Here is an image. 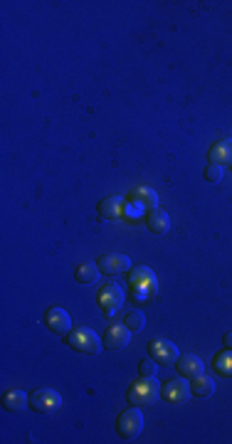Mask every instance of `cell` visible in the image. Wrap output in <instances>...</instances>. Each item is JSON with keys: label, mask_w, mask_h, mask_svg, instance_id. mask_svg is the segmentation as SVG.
<instances>
[{"label": "cell", "mask_w": 232, "mask_h": 444, "mask_svg": "<svg viewBox=\"0 0 232 444\" xmlns=\"http://www.w3.org/2000/svg\"><path fill=\"white\" fill-rule=\"evenodd\" d=\"M163 392V388L158 385L156 378H141L136 383H131L129 392H126V400L134 405V408H151L154 403H158V395Z\"/></svg>", "instance_id": "obj_1"}, {"label": "cell", "mask_w": 232, "mask_h": 444, "mask_svg": "<svg viewBox=\"0 0 232 444\" xmlns=\"http://www.w3.org/2000/svg\"><path fill=\"white\" fill-rule=\"evenodd\" d=\"M67 346L79 350V353L99 355L101 348H104V341H101L92 328H87V326H77V328H72V331L67 333Z\"/></svg>", "instance_id": "obj_2"}, {"label": "cell", "mask_w": 232, "mask_h": 444, "mask_svg": "<svg viewBox=\"0 0 232 444\" xmlns=\"http://www.w3.org/2000/svg\"><path fill=\"white\" fill-rule=\"evenodd\" d=\"M116 432H119L121 439H136L138 434L143 432V414H141V408H129L126 412L119 414V420H116Z\"/></svg>", "instance_id": "obj_3"}, {"label": "cell", "mask_w": 232, "mask_h": 444, "mask_svg": "<svg viewBox=\"0 0 232 444\" xmlns=\"http://www.w3.org/2000/svg\"><path fill=\"white\" fill-rule=\"evenodd\" d=\"M30 408L35 412H42V414H52L62 408V395L52 388H40L30 395Z\"/></svg>", "instance_id": "obj_4"}, {"label": "cell", "mask_w": 232, "mask_h": 444, "mask_svg": "<svg viewBox=\"0 0 232 444\" xmlns=\"http://www.w3.org/2000/svg\"><path fill=\"white\" fill-rule=\"evenodd\" d=\"M163 400H168L171 405H183V403H188L191 400V395H193V390H191V383L180 375V378H173V380H168L166 385H163Z\"/></svg>", "instance_id": "obj_5"}, {"label": "cell", "mask_w": 232, "mask_h": 444, "mask_svg": "<svg viewBox=\"0 0 232 444\" xmlns=\"http://www.w3.org/2000/svg\"><path fill=\"white\" fill-rule=\"evenodd\" d=\"M129 284L138 296H149L156 291V274L149 266H134V272L129 274Z\"/></svg>", "instance_id": "obj_6"}, {"label": "cell", "mask_w": 232, "mask_h": 444, "mask_svg": "<svg viewBox=\"0 0 232 444\" xmlns=\"http://www.w3.org/2000/svg\"><path fill=\"white\" fill-rule=\"evenodd\" d=\"M101 341H104V348L107 350H124L126 346L131 343V328L126 324H114L101 336Z\"/></svg>", "instance_id": "obj_7"}, {"label": "cell", "mask_w": 232, "mask_h": 444, "mask_svg": "<svg viewBox=\"0 0 232 444\" xmlns=\"http://www.w3.org/2000/svg\"><path fill=\"white\" fill-rule=\"evenodd\" d=\"M149 355L154 358L158 366H173V363L178 361V348L171 343V341H166V338H158V341H154V343H149Z\"/></svg>", "instance_id": "obj_8"}, {"label": "cell", "mask_w": 232, "mask_h": 444, "mask_svg": "<svg viewBox=\"0 0 232 444\" xmlns=\"http://www.w3.org/2000/svg\"><path fill=\"white\" fill-rule=\"evenodd\" d=\"M124 304V291H121L119 284H114V282H109V284L101 286L99 291V306L104 314H114L116 308Z\"/></svg>", "instance_id": "obj_9"}, {"label": "cell", "mask_w": 232, "mask_h": 444, "mask_svg": "<svg viewBox=\"0 0 232 444\" xmlns=\"http://www.w3.org/2000/svg\"><path fill=\"white\" fill-rule=\"evenodd\" d=\"M45 324H48V328L54 333V336H67V333L72 331L70 314H67L65 308H60V306L48 308V314H45Z\"/></svg>", "instance_id": "obj_10"}, {"label": "cell", "mask_w": 232, "mask_h": 444, "mask_svg": "<svg viewBox=\"0 0 232 444\" xmlns=\"http://www.w3.org/2000/svg\"><path fill=\"white\" fill-rule=\"evenodd\" d=\"M96 266H99L101 274H107V277H116V274L129 272V269H131V260H129L126 255H104V257H99Z\"/></svg>", "instance_id": "obj_11"}, {"label": "cell", "mask_w": 232, "mask_h": 444, "mask_svg": "<svg viewBox=\"0 0 232 444\" xmlns=\"http://www.w3.org/2000/svg\"><path fill=\"white\" fill-rule=\"evenodd\" d=\"M176 368H178V375L183 378H198V375L205 373V363L193 353H185V355H178V361H176Z\"/></svg>", "instance_id": "obj_12"}, {"label": "cell", "mask_w": 232, "mask_h": 444, "mask_svg": "<svg viewBox=\"0 0 232 444\" xmlns=\"http://www.w3.org/2000/svg\"><path fill=\"white\" fill-rule=\"evenodd\" d=\"M208 158L215 166H232V138H220L218 143H213Z\"/></svg>", "instance_id": "obj_13"}, {"label": "cell", "mask_w": 232, "mask_h": 444, "mask_svg": "<svg viewBox=\"0 0 232 444\" xmlns=\"http://www.w3.org/2000/svg\"><path fill=\"white\" fill-rule=\"evenodd\" d=\"M126 215V202L124 198L119 195H112L107 198V200L99 202V218L101 220H119Z\"/></svg>", "instance_id": "obj_14"}, {"label": "cell", "mask_w": 232, "mask_h": 444, "mask_svg": "<svg viewBox=\"0 0 232 444\" xmlns=\"http://www.w3.org/2000/svg\"><path fill=\"white\" fill-rule=\"evenodd\" d=\"M146 225H149V230L154 235H166L171 230V218L161 207H151L149 213H146Z\"/></svg>", "instance_id": "obj_15"}, {"label": "cell", "mask_w": 232, "mask_h": 444, "mask_svg": "<svg viewBox=\"0 0 232 444\" xmlns=\"http://www.w3.org/2000/svg\"><path fill=\"white\" fill-rule=\"evenodd\" d=\"M3 408L10 412H23L25 408H30V395H25L23 390H10L3 395Z\"/></svg>", "instance_id": "obj_16"}, {"label": "cell", "mask_w": 232, "mask_h": 444, "mask_svg": "<svg viewBox=\"0 0 232 444\" xmlns=\"http://www.w3.org/2000/svg\"><path fill=\"white\" fill-rule=\"evenodd\" d=\"M131 202H136V205H141V207H158V195H156V190L154 188H146V185H138V188H134L131 190Z\"/></svg>", "instance_id": "obj_17"}, {"label": "cell", "mask_w": 232, "mask_h": 444, "mask_svg": "<svg viewBox=\"0 0 232 444\" xmlns=\"http://www.w3.org/2000/svg\"><path fill=\"white\" fill-rule=\"evenodd\" d=\"M74 279L79 284H96L99 282V266H94L92 262H82V264L74 269Z\"/></svg>", "instance_id": "obj_18"}, {"label": "cell", "mask_w": 232, "mask_h": 444, "mask_svg": "<svg viewBox=\"0 0 232 444\" xmlns=\"http://www.w3.org/2000/svg\"><path fill=\"white\" fill-rule=\"evenodd\" d=\"M191 390H193V395H196V397H213L215 380L208 378V375H198V378H193Z\"/></svg>", "instance_id": "obj_19"}, {"label": "cell", "mask_w": 232, "mask_h": 444, "mask_svg": "<svg viewBox=\"0 0 232 444\" xmlns=\"http://www.w3.org/2000/svg\"><path fill=\"white\" fill-rule=\"evenodd\" d=\"M213 366L220 375H232V348H225L222 353L215 355Z\"/></svg>", "instance_id": "obj_20"}, {"label": "cell", "mask_w": 232, "mask_h": 444, "mask_svg": "<svg viewBox=\"0 0 232 444\" xmlns=\"http://www.w3.org/2000/svg\"><path fill=\"white\" fill-rule=\"evenodd\" d=\"M126 326H129L134 333L143 331V328H146V316H143L141 311H129V314H126Z\"/></svg>", "instance_id": "obj_21"}, {"label": "cell", "mask_w": 232, "mask_h": 444, "mask_svg": "<svg viewBox=\"0 0 232 444\" xmlns=\"http://www.w3.org/2000/svg\"><path fill=\"white\" fill-rule=\"evenodd\" d=\"M156 373H158V363H156L154 358L141 361V366H138V375H141V378H156Z\"/></svg>", "instance_id": "obj_22"}, {"label": "cell", "mask_w": 232, "mask_h": 444, "mask_svg": "<svg viewBox=\"0 0 232 444\" xmlns=\"http://www.w3.org/2000/svg\"><path fill=\"white\" fill-rule=\"evenodd\" d=\"M205 178H208L210 183H220V178H222V166H215V163H210V166L205 168Z\"/></svg>", "instance_id": "obj_23"}, {"label": "cell", "mask_w": 232, "mask_h": 444, "mask_svg": "<svg viewBox=\"0 0 232 444\" xmlns=\"http://www.w3.org/2000/svg\"><path fill=\"white\" fill-rule=\"evenodd\" d=\"M222 341H225L227 348H232V333H225V338H222Z\"/></svg>", "instance_id": "obj_24"}]
</instances>
